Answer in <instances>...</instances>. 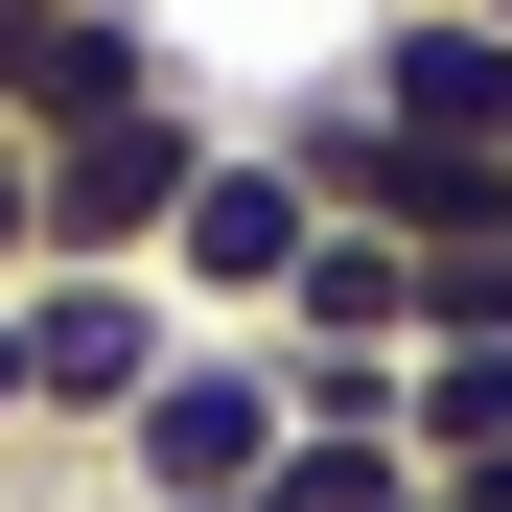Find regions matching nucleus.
<instances>
[{"label":"nucleus","instance_id":"obj_10","mask_svg":"<svg viewBox=\"0 0 512 512\" xmlns=\"http://www.w3.org/2000/svg\"><path fill=\"white\" fill-rule=\"evenodd\" d=\"M47 280V210H24V140H0V303Z\"/></svg>","mask_w":512,"mask_h":512},{"label":"nucleus","instance_id":"obj_1","mask_svg":"<svg viewBox=\"0 0 512 512\" xmlns=\"http://www.w3.org/2000/svg\"><path fill=\"white\" fill-rule=\"evenodd\" d=\"M210 70H187V94H140V117H70V140H24V210H47V256H70V280H163V210H187L210 187Z\"/></svg>","mask_w":512,"mask_h":512},{"label":"nucleus","instance_id":"obj_4","mask_svg":"<svg viewBox=\"0 0 512 512\" xmlns=\"http://www.w3.org/2000/svg\"><path fill=\"white\" fill-rule=\"evenodd\" d=\"M0 326H24V443H117V419L163 396V350H187V303H163V280H70V256H47Z\"/></svg>","mask_w":512,"mask_h":512},{"label":"nucleus","instance_id":"obj_7","mask_svg":"<svg viewBox=\"0 0 512 512\" xmlns=\"http://www.w3.org/2000/svg\"><path fill=\"white\" fill-rule=\"evenodd\" d=\"M280 350H419V280H396V233H326V256H303Z\"/></svg>","mask_w":512,"mask_h":512},{"label":"nucleus","instance_id":"obj_12","mask_svg":"<svg viewBox=\"0 0 512 512\" xmlns=\"http://www.w3.org/2000/svg\"><path fill=\"white\" fill-rule=\"evenodd\" d=\"M0 443H24V326H0Z\"/></svg>","mask_w":512,"mask_h":512},{"label":"nucleus","instance_id":"obj_11","mask_svg":"<svg viewBox=\"0 0 512 512\" xmlns=\"http://www.w3.org/2000/svg\"><path fill=\"white\" fill-rule=\"evenodd\" d=\"M419 512H512V466H466V489H419Z\"/></svg>","mask_w":512,"mask_h":512},{"label":"nucleus","instance_id":"obj_5","mask_svg":"<svg viewBox=\"0 0 512 512\" xmlns=\"http://www.w3.org/2000/svg\"><path fill=\"white\" fill-rule=\"evenodd\" d=\"M326 70H350V94H373L396 140H443V163H512V24H443V0H373V24L326 47Z\"/></svg>","mask_w":512,"mask_h":512},{"label":"nucleus","instance_id":"obj_9","mask_svg":"<svg viewBox=\"0 0 512 512\" xmlns=\"http://www.w3.org/2000/svg\"><path fill=\"white\" fill-rule=\"evenodd\" d=\"M70 24H94V0H0V140L47 117V70H70Z\"/></svg>","mask_w":512,"mask_h":512},{"label":"nucleus","instance_id":"obj_6","mask_svg":"<svg viewBox=\"0 0 512 512\" xmlns=\"http://www.w3.org/2000/svg\"><path fill=\"white\" fill-rule=\"evenodd\" d=\"M396 443H419V489L512 466V350H419V373H396Z\"/></svg>","mask_w":512,"mask_h":512},{"label":"nucleus","instance_id":"obj_8","mask_svg":"<svg viewBox=\"0 0 512 512\" xmlns=\"http://www.w3.org/2000/svg\"><path fill=\"white\" fill-rule=\"evenodd\" d=\"M256 512H419V443H280Z\"/></svg>","mask_w":512,"mask_h":512},{"label":"nucleus","instance_id":"obj_3","mask_svg":"<svg viewBox=\"0 0 512 512\" xmlns=\"http://www.w3.org/2000/svg\"><path fill=\"white\" fill-rule=\"evenodd\" d=\"M303 256H326V187L233 117V140H210V187L163 210V303H187V326H280V303H303Z\"/></svg>","mask_w":512,"mask_h":512},{"label":"nucleus","instance_id":"obj_13","mask_svg":"<svg viewBox=\"0 0 512 512\" xmlns=\"http://www.w3.org/2000/svg\"><path fill=\"white\" fill-rule=\"evenodd\" d=\"M443 24H512V0H443Z\"/></svg>","mask_w":512,"mask_h":512},{"label":"nucleus","instance_id":"obj_2","mask_svg":"<svg viewBox=\"0 0 512 512\" xmlns=\"http://www.w3.org/2000/svg\"><path fill=\"white\" fill-rule=\"evenodd\" d=\"M280 443H303V396H280V350H256V326H187V350H163V396L117 419V489L140 512H256V489H280Z\"/></svg>","mask_w":512,"mask_h":512}]
</instances>
